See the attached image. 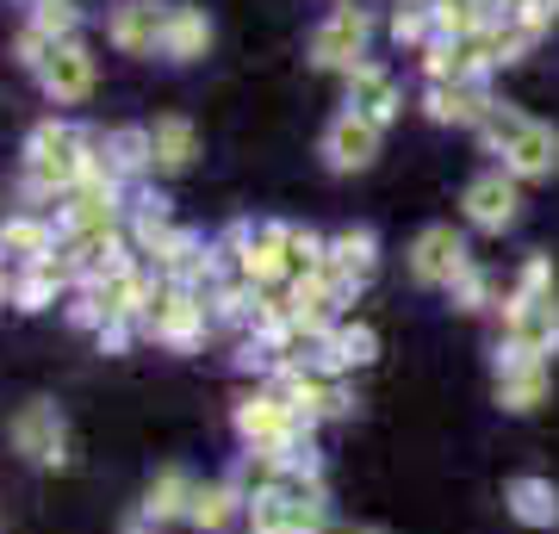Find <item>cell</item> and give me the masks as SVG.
<instances>
[{"label": "cell", "instance_id": "cell-1", "mask_svg": "<svg viewBox=\"0 0 559 534\" xmlns=\"http://www.w3.org/2000/svg\"><path fill=\"white\" fill-rule=\"evenodd\" d=\"M100 156V138L94 131H81V124H62V119H44L32 138H25V180L20 193L32 199V212L38 205H62V199L75 193L81 168Z\"/></svg>", "mask_w": 559, "mask_h": 534}, {"label": "cell", "instance_id": "cell-2", "mask_svg": "<svg viewBox=\"0 0 559 534\" xmlns=\"http://www.w3.org/2000/svg\"><path fill=\"white\" fill-rule=\"evenodd\" d=\"M237 441L267 448V454H293V448H311V429L293 416V404L274 385H255V392L237 397Z\"/></svg>", "mask_w": 559, "mask_h": 534}, {"label": "cell", "instance_id": "cell-3", "mask_svg": "<svg viewBox=\"0 0 559 534\" xmlns=\"http://www.w3.org/2000/svg\"><path fill=\"white\" fill-rule=\"evenodd\" d=\"M205 330H218V323H212V298H205L200 286H168V280H162L143 336H156L162 348H180V355H187V348L205 342Z\"/></svg>", "mask_w": 559, "mask_h": 534}, {"label": "cell", "instance_id": "cell-4", "mask_svg": "<svg viewBox=\"0 0 559 534\" xmlns=\"http://www.w3.org/2000/svg\"><path fill=\"white\" fill-rule=\"evenodd\" d=\"M7 441H13V454L44 466V473H62V466H69V423H62V411L50 397L20 404L13 423H7Z\"/></svg>", "mask_w": 559, "mask_h": 534}, {"label": "cell", "instance_id": "cell-5", "mask_svg": "<svg viewBox=\"0 0 559 534\" xmlns=\"http://www.w3.org/2000/svg\"><path fill=\"white\" fill-rule=\"evenodd\" d=\"M498 323H503V342L498 348H516V355H559V298H516V293H503L498 305Z\"/></svg>", "mask_w": 559, "mask_h": 534}, {"label": "cell", "instance_id": "cell-6", "mask_svg": "<svg viewBox=\"0 0 559 534\" xmlns=\"http://www.w3.org/2000/svg\"><path fill=\"white\" fill-rule=\"evenodd\" d=\"M367 38H373V20H367V7H330L323 25L311 32V62L318 69H355L367 62Z\"/></svg>", "mask_w": 559, "mask_h": 534}, {"label": "cell", "instance_id": "cell-7", "mask_svg": "<svg viewBox=\"0 0 559 534\" xmlns=\"http://www.w3.org/2000/svg\"><path fill=\"white\" fill-rule=\"evenodd\" d=\"M466 268H473V256H466V237H460L454 224H429V230H417V242H411V280H417V286L448 293Z\"/></svg>", "mask_w": 559, "mask_h": 534}, {"label": "cell", "instance_id": "cell-8", "mask_svg": "<svg viewBox=\"0 0 559 534\" xmlns=\"http://www.w3.org/2000/svg\"><path fill=\"white\" fill-rule=\"evenodd\" d=\"M466 224L473 230H485V237H503L510 224H516V212H522V180H510L503 168H485L473 187H466Z\"/></svg>", "mask_w": 559, "mask_h": 534}, {"label": "cell", "instance_id": "cell-9", "mask_svg": "<svg viewBox=\"0 0 559 534\" xmlns=\"http://www.w3.org/2000/svg\"><path fill=\"white\" fill-rule=\"evenodd\" d=\"M373 268H380V237H373V230H336L318 274L330 280V286L342 293V305H348V298L373 280Z\"/></svg>", "mask_w": 559, "mask_h": 534}, {"label": "cell", "instance_id": "cell-10", "mask_svg": "<svg viewBox=\"0 0 559 534\" xmlns=\"http://www.w3.org/2000/svg\"><path fill=\"white\" fill-rule=\"evenodd\" d=\"M380 138H385V131L373 119H360V112H336L330 131H323V168H330V175H360V168H373Z\"/></svg>", "mask_w": 559, "mask_h": 534}, {"label": "cell", "instance_id": "cell-11", "mask_svg": "<svg viewBox=\"0 0 559 534\" xmlns=\"http://www.w3.org/2000/svg\"><path fill=\"white\" fill-rule=\"evenodd\" d=\"M547 392H554V367L535 355H516V348H498V404L510 416H528L547 404Z\"/></svg>", "mask_w": 559, "mask_h": 534}, {"label": "cell", "instance_id": "cell-12", "mask_svg": "<svg viewBox=\"0 0 559 534\" xmlns=\"http://www.w3.org/2000/svg\"><path fill=\"white\" fill-rule=\"evenodd\" d=\"M373 355H380V336H373L367 323H355V317H342L305 360H311L323 379H348V373H360V367H373Z\"/></svg>", "mask_w": 559, "mask_h": 534}, {"label": "cell", "instance_id": "cell-13", "mask_svg": "<svg viewBox=\"0 0 559 534\" xmlns=\"http://www.w3.org/2000/svg\"><path fill=\"white\" fill-rule=\"evenodd\" d=\"M503 175L510 180H554L559 175V131L554 124H540V119H528L516 131V138L503 143Z\"/></svg>", "mask_w": 559, "mask_h": 534}, {"label": "cell", "instance_id": "cell-14", "mask_svg": "<svg viewBox=\"0 0 559 534\" xmlns=\"http://www.w3.org/2000/svg\"><path fill=\"white\" fill-rule=\"evenodd\" d=\"M62 242L57 218H44V212H13V218H0V261L20 274V268H38L50 249Z\"/></svg>", "mask_w": 559, "mask_h": 534}, {"label": "cell", "instance_id": "cell-15", "mask_svg": "<svg viewBox=\"0 0 559 534\" xmlns=\"http://www.w3.org/2000/svg\"><path fill=\"white\" fill-rule=\"evenodd\" d=\"M162 25H168V7L124 0V7H112V20H106V38L124 57H162Z\"/></svg>", "mask_w": 559, "mask_h": 534}, {"label": "cell", "instance_id": "cell-16", "mask_svg": "<svg viewBox=\"0 0 559 534\" xmlns=\"http://www.w3.org/2000/svg\"><path fill=\"white\" fill-rule=\"evenodd\" d=\"M38 81H44V94L57 99V106H81V99L94 94V57H87V44L81 38L57 44L50 62L38 69Z\"/></svg>", "mask_w": 559, "mask_h": 534}, {"label": "cell", "instance_id": "cell-17", "mask_svg": "<svg viewBox=\"0 0 559 534\" xmlns=\"http://www.w3.org/2000/svg\"><path fill=\"white\" fill-rule=\"evenodd\" d=\"M348 112H360V119H373L385 131V124L399 119V81L385 75L380 62H355V69H348Z\"/></svg>", "mask_w": 559, "mask_h": 534}, {"label": "cell", "instance_id": "cell-18", "mask_svg": "<svg viewBox=\"0 0 559 534\" xmlns=\"http://www.w3.org/2000/svg\"><path fill=\"white\" fill-rule=\"evenodd\" d=\"M491 106H498V99H491L485 81H441V87H429V99H423V112L436 124H473V131L485 124Z\"/></svg>", "mask_w": 559, "mask_h": 534}, {"label": "cell", "instance_id": "cell-19", "mask_svg": "<svg viewBox=\"0 0 559 534\" xmlns=\"http://www.w3.org/2000/svg\"><path fill=\"white\" fill-rule=\"evenodd\" d=\"M249 522V497L230 485V478H212V485H200L193 491V510H187V529L200 534H230Z\"/></svg>", "mask_w": 559, "mask_h": 534}, {"label": "cell", "instance_id": "cell-20", "mask_svg": "<svg viewBox=\"0 0 559 534\" xmlns=\"http://www.w3.org/2000/svg\"><path fill=\"white\" fill-rule=\"evenodd\" d=\"M503 510L516 515L522 529H559V491H554V478H540V473H522L503 485Z\"/></svg>", "mask_w": 559, "mask_h": 534}, {"label": "cell", "instance_id": "cell-21", "mask_svg": "<svg viewBox=\"0 0 559 534\" xmlns=\"http://www.w3.org/2000/svg\"><path fill=\"white\" fill-rule=\"evenodd\" d=\"M212 50V20L200 7H168V25H162V62H200Z\"/></svg>", "mask_w": 559, "mask_h": 534}, {"label": "cell", "instance_id": "cell-22", "mask_svg": "<svg viewBox=\"0 0 559 534\" xmlns=\"http://www.w3.org/2000/svg\"><path fill=\"white\" fill-rule=\"evenodd\" d=\"M193 491H200V485H193V473H180V466H162V473L143 485L138 510H143V515H156L162 529H168V522H187V510H193Z\"/></svg>", "mask_w": 559, "mask_h": 534}, {"label": "cell", "instance_id": "cell-23", "mask_svg": "<svg viewBox=\"0 0 559 534\" xmlns=\"http://www.w3.org/2000/svg\"><path fill=\"white\" fill-rule=\"evenodd\" d=\"M106 162H112V175L131 187L138 175L156 168V138H150V124H119V131H106Z\"/></svg>", "mask_w": 559, "mask_h": 534}, {"label": "cell", "instance_id": "cell-24", "mask_svg": "<svg viewBox=\"0 0 559 534\" xmlns=\"http://www.w3.org/2000/svg\"><path fill=\"white\" fill-rule=\"evenodd\" d=\"M150 138H156V168L162 175H180V168H193V156H200V131L180 119V112L156 119L150 124Z\"/></svg>", "mask_w": 559, "mask_h": 534}, {"label": "cell", "instance_id": "cell-25", "mask_svg": "<svg viewBox=\"0 0 559 534\" xmlns=\"http://www.w3.org/2000/svg\"><path fill=\"white\" fill-rule=\"evenodd\" d=\"M69 293V286H62L57 274H50V268H20V274H13V311H50V305H57V298Z\"/></svg>", "mask_w": 559, "mask_h": 534}, {"label": "cell", "instance_id": "cell-26", "mask_svg": "<svg viewBox=\"0 0 559 534\" xmlns=\"http://www.w3.org/2000/svg\"><path fill=\"white\" fill-rule=\"evenodd\" d=\"M448 298H454V311H491V305H503V298H498V280L485 274L479 261H473V268L454 280V286H448Z\"/></svg>", "mask_w": 559, "mask_h": 534}, {"label": "cell", "instance_id": "cell-27", "mask_svg": "<svg viewBox=\"0 0 559 534\" xmlns=\"http://www.w3.org/2000/svg\"><path fill=\"white\" fill-rule=\"evenodd\" d=\"M32 25H38L50 44H69L75 25H81V0H38V7H32Z\"/></svg>", "mask_w": 559, "mask_h": 534}, {"label": "cell", "instance_id": "cell-28", "mask_svg": "<svg viewBox=\"0 0 559 534\" xmlns=\"http://www.w3.org/2000/svg\"><path fill=\"white\" fill-rule=\"evenodd\" d=\"M522 124H528V112H516V106H491V112H485V124H479V143H485V156H503V143L516 138Z\"/></svg>", "mask_w": 559, "mask_h": 534}, {"label": "cell", "instance_id": "cell-29", "mask_svg": "<svg viewBox=\"0 0 559 534\" xmlns=\"http://www.w3.org/2000/svg\"><path fill=\"white\" fill-rule=\"evenodd\" d=\"M503 20L516 25L522 38H547V32L559 25V0H516V7L503 13Z\"/></svg>", "mask_w": 559, "mask_h": 534}, {"label": "cell", "instance_id": "cell-30", "mask_svg": "<svg viewBox=\"0 0 559 534\" xmlns=\"http://www.w3.org/2000/svg\"><path fill=\"white\" fill-rule=\"evenodd\" d=\"M249 534H293V522H286V491H261L249 497V522H242Z\"/></svg>", "mask_w": 559, "mask_h": 534}, {"label": "cell", "instance_id": "cell-31", "mask_svg": "<svg viewBox=\"0 0 559 534\" xmlns=\"http://www.w3.org/2000/svg\"><path fill=\"white\" fill-rule=\"evenodd\" d=\"M392 44L429 50V44H436V20H429V7H399V13H392Z\"/></svg>", "mask_w": 559, "mask_h": 534}, {"label": "cell", "instance_id": "cell-32", "mask_svg": "<svg viewBox=\"0 0 559 534\" xmlns=\"http://www.w3.org/2000/svg\"><path fill=\"white\" fill-rule=\"evenodd\" d=\"M50 50H57V44L44 38L32 20H25V25H20V38H13V57H20V69H32V75H38L44 62H50Z\"/></svg>", "mask_w": 559, "mask_h": 534}, {"label": "cell", "instance_id": "cell-33", "mask_svg": "<svg viewBox=\"0 0 559 534\" xmlns=\"http://www.w3.org/2000/svg\"><path fill=\"white\" fill-rule=\"evenodd\" d=\"M547 293H554V261L528 256L522 261V280H516V298H547Z\"/></svg>", "mask_w": 559, "mask_h": 534}, {"label": "cell", "instance_id": "cell-34", "mask_svg": "<svg viewBox=\"0 0 559 534\" xmlns=\"http://www.w3.org/2000/svg\"><path fill=\"white\" fill-rule=\"evenodd\" d=\"M119 534H162V522H156V515H143V510H131L119 522Z\"/></svg>", "mask_w": 559, "mask_h": 534}, {"label": "cell", "instance_id": "cell-35", "mask_svg": "<svg viewBox=\"0 0 559 534\" xmlns=\"http://www.w3.org/2000/svg\"><path fill=\"white\" fill-rule=\"evenodd\" d=\"M0 305H13V268L0 261Z\"/></svg>", "mask_w": 559, "mask_h": 534}, {"label": "cell", "instance_id": "cell-36", "mask_svg": "<svg viewBox=\"0 0 559 534\" xmlns=\"http://www.w3.org/2000/svg\"><path fill=\"white\" fill-rule=\"evenodd\" d=\"M399 7H436V0H399Z\"/></svg>", "mask_w": 559, "mask_h": 534}, {"label": "cell", "instance_id": "cell-37", "mask_svg": "<svg viewBox=\"0 0 559 534\" xmlns=\"http://www.w3.org/2000/svg\"><path fill=\"white\" fill-rule=\"evenodd\" d=\"M342 534H385V529H342Z\"/></svg>", "mask_w": 559, "mask_h": 534}]
</instances>
